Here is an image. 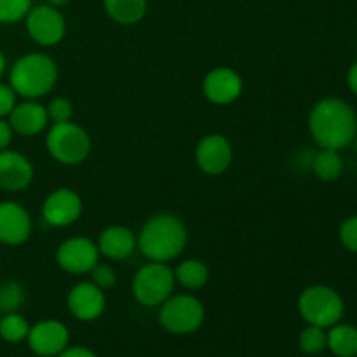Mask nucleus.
<instances>
[{"instance_id": "nucleus-1", "label": "nucleus", "mask_w": 357, "mask_h": 357, "mask_svg": "<svg viewBox=\"0 0 357 357\" xmlns=\"http://www.w3.org/2000/svg\"><path fill=\"white\" fill-rule=\"evenodd\" d=\"M309 131L321 149H345L354 143L357 135L354 108L340 98L317 101L309 115Z\"/></svg>"}, {"instance_id": "nucleus-2", "label": "nucleus", "mask_w": 357, "mask_h": 357, "mask_svg": "<svg viewBox=\"0 0 357 357\" xmlns=\"http://www.w3.org/2000/svg\"><path fill=\"white\" fill-rule=\"evenodd\" d=\"M188 232L183 220L171 213H159L145 222L138 234V250L149 261L167 264L187 248Z\"/></svg>"}, {"instance_id": "nucleus-3", "label": "nucleus", "mask_w": 357, "mask_h": 357, "mask_svg": "<svg viewBox=\"0 0 357 357\" xmlns=\"http://www.w3.org/2000/svg\"><path fill=\"white\" fill-rule=\"evenodd\" d=\"M58 82V66L44 52H28L14 61L9 73V86L24 100H38L51 93Z\"/></svg>"}, {"instance_id": "nucleus-4", "label": "nucleus", "mask_w": 357, "mask_h": 357, "mask_svg": "<svg viewBox=\"0 0 357 357\" xmlns=\"http://www.w3.org/2000/svg\"><path fill=\"white\" fill-rule=\"evenodd\" d=\"M45 149L59 164L77 166L89 157L93 143L86 129L68 121L51 126L45 136Z\"/></svg>"}, {"instance_id": "nucleus-5", "label": "nucleus", "mask_w": 357, "mask_h": 357, "mask_svg": "<svg viewBox=\"0 0 357 357\" xmlns=\"http://www.w3.org/2000/svg\"><path fill=\"white\" fill-rule=\"evenodd\" d=\"M296 307L303 319L319 328H331L344 317L345 305L338 291L326 284H312L300 293Z\"/></svg>"}, {"instance_id": "nucleus-6", "label": "nucleus", "mask_w": 357, "mask_h": 357, "mask_svg": "<svg viewBox=\"0 0 357 357\" xmlns=\"http://www.w3.org/2000/svg\"><path fill=\"white\" fill-rule=\"evenodd\" d=\"M176 278L167 264L149 261L132 278L131 291L136 302L143 307H160L174 291Z\"/></svg>"}, {"instance_id": "nucleus-7", "label": "nucleus", "mask_w": 357, "mask_h": 357, "mask_svg": "<svg viewBox=\"0 0 357 357\" xmlns=\"http://www.w3.org/2000/svg\"><path fill=\"white\" fill-rule=\"evenodd\" d=\"M206 309L194 295H171L159 307V323L173 335L195 333L204 324Z\"/></svg>"}, {"instance_id": "nucleus-8", "label": "nucleus", "mask_w": 357, "mask_h": 357, "mask_svg": "<svg viewBox=\"0 0 357 357\" xmlns=\"http://www.w3.org/2000/svg\"><path fill=\"white\" fill-rule=\"evenodd\" d=\"M24 21H26V31L31 40L37 42L42 47L58 45L66 35V21L61 10L47 3L31 7Z\"/></svg>"}, {"instance_id": "nucleus-9", "label": "nucleus", "mask_w": 357, "mask_h": 357, "mask_svg": "<svg viewBox=\"0 0 357 357\" xmlns=\"http://www.w3.org/2000/svg\"><path fill=\"white\" fill-rule=\"evenodd\" d=\"M100 257L98 244L89 237H70L63 241L56 251L59 268L73 275L89 274L100 261Z\"/></svg>"}, {"instance_id": "nucleus-10", "label": "nucleus", "mask_w": 357, "mask_h": 357, "mask_svg": "<svg viewBox=\"0 0 357 357\" xmlns=\"http://www.w3.org/2000/svg\"><path fill=\"white\" fill-rule=\"evenodd\" d=\"M82 199L72 188H56L45 197L42 204V218L54 229H65L73 225L82 215Z\"/></svg>"}, {"instance_id": "nucleus-11", "label": "nucleus", "mask_w": 357, "mask_h": 357, "mask_svg": "<svg viewBox=\"0 0 357 357\" xmlns=\"http://www.w3.org/2000/svg\"><path fill=\"white\" fill-rule=\"evenodd\" d=\"M232 143L218 132L206 135L204 138L199 139L195 146V164L206 174H211V176L223 174L232 166Z\"/></svg>"}, {"instance_id": "nucleus-12", "label": "nucleus", "mask_w": 357, "mask_h": 357, "mask_svg": "<svg viewBox=\"0 0 357 357\" xmlns=\"http://www.w3.org/2000/svg\"><path fill=\"white\" fill-rule=\"evenodd\" d=\"M26 342L35 356L56 357L68 347L70 331L61 321L44 319L30 326Z\"/></svg>"}, {"instance_id": "nucleus-13", "label": "nucleus", "mask_w": 357, "mask_h": 357, "mask_svg": "<svg viewBox=\"0 0 357 357\" xmlns=\"http://www.w3.org/2000/svg\"><path fill=\"white\" fill-rule=\"evenodd\" d=\"M66 305H68L70 314L77 321L89 323V321H96L98 317L103 316L105 309H107V296H105L103 289L98 288L94 282L82 281L77 282L70 289L68 296H66Z\"/></svg>"}, {"instance_id": "nucleus-14", "label": "nucleus", "mask_w": 357, "mask_h": 357, "mask_svg": "<svg viewBox=\"0 0 357 357\" xmlns=\"http://www.w3.org/2000/svg\"><path fill=\"white\" fill-rule=\"evenodd\" d=\"M243 77L230 66H216L206 73L202 80V93L211 103L230 105L243 94Z\"/></svg>"}, {"instance_id": "nucleus-15", "label": "nucleus", "mask_w": 357, "mask_h": 357, "mask_svg": "<svg viewBox=\"0 0 357 357\" xmlns=\"http://www.w3.org/2000/svg\"><path fill=\"white\" fill-rule=\"evenodd\" d=\"M31 216L20 202H0V243L20 246L31 236Z\"/></svg>"}, {"instance_id": "nucleus-16", "label": "nucleus", "mask_w": 357, "mask_h": 357, "mask_svg": "<svg viewBox=\"0 0 357 357\" xmlns=\"http://www.w3.org/2000/svg\"><path fill=\"white\" fill-rule=\"evenodd\" d=\"M35 169L28 157L16 150H0V190L21 192L33 181Z\"/></svg>"}, {"instance_id": "nucleus-17", "label": "nucleus", "mask_w": 357, "mask_h": 357, "mask_svg": "<svg viewBox=\"0 0 357 357\" xmlns=\"http://www.w3.org/2000/svg\"><path fill=\"white\" fill-rule=\"evenodd\" d=\"M98 250L108 260H128L138 248V236L124 225H112L101 230L98 237Z\"/></svg>"}, {"instance_id": "nucleus-18", "label": "nucleus", "mask_w": 357, "mask_h": 357, "mask_svg": "<svg viewBox=\"0 0 357 357\" xmlns=\"http://www.w3.org/2000/svg\"><path fill=\"white\" fill-rule=\"evenodd\" d=\"M9 124L16 135L31 138L40 135L49 126L47 110L37 100H24L13 108L9 114Z\"/></svg>"}, {"instance_id": "nucleus-19", "label": "nucleus", "mask_w": 357, "mask_h": 357, "mask_svg": "<svg viewBox=\"0 0 357 357\" xmlns=\"http://www.w3.org/2000/svg\"><path fill=\"white\" fill-rule=\"evenodd\" d=\"M105 13L119 24H136L145 17L149 0H103Z\"/></svg>"}, {"instance_id": "nucleus-20", "label": "nucleus", "mask_w": 357, "mask_h": 357, "mask_svg": "<svg viewBox=\"0 0 357 357\" xmlns=\"http://www.w3.org/2000/svg\"><path fill=\"white\" fill-rule=\"evenodd\" d=\"M326 347L338 357H356L357 328L352 324H333L326 333Z\"/></svg>"}, {"instance_id": "nucleus-21", "label": "nucleus", "mask_w": 357, "mask_h": 357, "mask_svg": "<svg viewBox=\"0 0 357 357\" xmlns=\"http://www.w3.org/2000/svg\"><path fill=\"white\" fill-rule=\"evenodd\" d=\"M174 278H176L178 284H181L183 288L197 291L208 284L209 268L202 260L190 258V260H183L174 268Z\"/></svg>"}, {"instance_id": "nucleus-22", "label": "nucleus", "mask_w": 357, "mask_h": 357, "mask_svg": "<svg viewBox=\"0 0 357 357\" xmlns=\"http://www.w3.org/2000/svg\"><path fill=\"white\" fill-rule=\"evenodd\" d=\"M310 167H312L317 180L324 181V183H330V181L338 180L342 176V173H344V159H342L338 150L321 149L314 155Z\"/></svg>"}, {"instance_id": "nucleus-23", "label": "nucleus", "mask_w": 357, "mask_h": 357, "mask_svg": "<svg viewBox=\"0 0 357 357\" xmlns=\"http://www.w3.org/2000/svg\"><path fill=\"white\" fill-rule=\"evenodd\" d=\"M28 331H30V324L21 314L9 312L2 314L0 317V338L7 344H21L26 340Z\"/></svg>"}, {"instance_id": "nucleus-24", "label": "nucleus", "mask_w": 357, "mask_h": 357, "mask_svg": "<svg viewBox=\"0 0 357 357\" xmlns=\"http://www.w3.org/2000/svg\"><path fill=\"white\" fill-rule=\"evenodd\" d=\"M298 347L303 354L317 356L326 349V330L309 324L298 335Z\"/></svg>"}, {"instance_id": "nucleus-25", "label": "nucleus", "mask_w": 357, "mask_h": 357, "mask_svg": "<svg viewBox=\"0 0 357 357\" xmlns=\"http://www.w3.org/2000/svg\"><path fill=\"white\" fill-rule=\"evenodd\" d=\"M24 289L20 282L6 281L0 284V312L9 314L17 312L21 305L24 303Z\"/></svg>"}, {"instance_id": "nucleus-26", "label": "nucleus", "mask_w": 357, "mask_h": 357, "mask_svg": "<svg viewBox=\"0 0 357 357\" xmlns=\"http://www.w3.org/2000/svg\"><path fill=\"white\" fill-rule=\"evenodd\" d=\"M31 7V0H0V23L13 24L24 20Z\"/></svg>"}, {"instance_id": "nucleus-27", "label": "nucleus", "mask_w": 357, "mask_h": 357, "mask_svg": "<svg viewBox=\"0 0 357 357\" xmlns=\"http://www.w3.org/2000/svg\"><path fill=\"white\" fill-rule=\"evenodd\" d=\"M49 115V122L52 124H59V122H68L72 121V115H73V105L72 101L66 100V98L58 96V98H52L49 101V105L45 107Z\"/></svg>"}, {"instance_id": "nucleus-28", "label": "nucleus", "mask_w": 357, "mask_h": 357, "mask_svg": "<svg viewBox=\"0 0 357 357\" xmlns=\"http://www.w3.org/2000/svg\"><path fill=\"white\" fill-rule=\"evenodd\" d=\"M89 275L91 282H94V284H96L98 288L103 289V291L112 289L115 286V282H117V274H115L114 267L108 264H101V261H98V264L94 265L93 271L89 272Z\"/></svg>"}, {"instance_id": "nucleus-29", "label": "nucleus", "mask_w": 357, "mask_h": 357, "mask_svg": "<svg viewBox=\"0 0 357 357\" xmlns=\"http://www.w3.org/2000/svg\"><path fill=\"white\" fill-rule=\"evenodd\" d=\"M338 237H340V243L344 244L345 250L357 253V215L344 220L340 230H338Z\"/></svg>"}, {"instance_id": "nucleus-30", "label": "nucleus", "mask_w": 357, "mask_h": 357, "mask_svg": "<svg viewBox=\"0 0 357 357\" xmlns=\"http://www.w3.org/2000/svg\"><path fill=\"white\" fill-rule=\"evenodd\" d=\"M16 98L17 94L14 93V89L9 84L0 82V119L9 117L13 108L16 107Z\"/></svg>"}, {"instance_id": "nucleus-31", "label": "nucleus", "mask_w": 357, "mask_h": 357, "mask_svg": "<svg viewBox=\"0 0 357 357\" xmlns=\"http://www.w3.org/2000/svg\"><path fill=\"white\" fill-rule=\"evenodd\" d=\"M13 136H14V131L13 128H10L9 121L0 119V150L9 149L10 142H13Z\"/></svg>"}, {"instance_id": "nucleus-32", "label": "nucleus", "mask_w": 357, "mask_h": 357, "mask_svg": "<svg viewBox=\"0 0 357 357\" xmlns=\"http://www.w3.org/2000/svg\"><path fill=\"white\" fill-rule=\"evenodd\" d=\"M56 357H98V356L94 354L91 349L77 345V347H66L61 354H58Z\"/></svg>"}, {"instance_id": "nucleus-33", "label": "nucleus", "mask_w": 357, "mask_h": 357, "mask_svg": "<svg viewBox=\"0 0 357 357\" xmlns=\"http://www.w3.org/2000/svg\"><path fill=\"white\" fill-rule=\"evenodd\" d=\"M347 84H349V89H351L352 93H354L357 96V61L351 66V68H349Z\"/></svg>"}, {"instance_id": "nucleus-34", "label": "nucleus", "mask_w": 357, "mask_h": 357, "mask_svg": "<svg viewBox=\"0 0 357 357\" xmlns=\"http://www.w3.org/2000/svg\"><path fill=\"white\" fill-rule=\"evenodd\" d=\"M66 2H68V0H45V3H47V6L56 7V9H59V7H63Z\"/></svg>"}, {"instance_id": "nucleus-35", "label": "nucleus", "mask_w": 357, "mask_h": 357, "mask_svg": "<svg viewBox=\"0 0 357 357\" xmlns=\"http://www.w3.org/2000/svg\"><path fill=\"white\" fill-rule=\"evenodd\" d=\"M6 66H7L6 56H3V52L0 51V79H2L3 73H6Z\"/></svg>"}, {"instance_id": "nucleus-36", "label": "nucleus", "mask_w": 357, "mask_h": 357, "mask_svg": "<svg viewBox=\"0 0 357 357\" xmlns=\"http://www.w3.org/2000/svg\"><path fill=\"white\" fill-rule=\"evenodd\" d=\"M354 143H356V152H357V135H356V139H354Z\"/></svg>"}]
</instances>
